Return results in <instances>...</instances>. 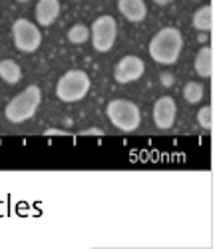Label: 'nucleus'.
<instances>
[{
  "instance_id": "15",
  "label": "nucleus",
  "mask_w": 213,
  "mask_h": 249,
  "mask_svg": "<svg viewBox=\"0 0 213 249\" xmlns=\"http://www.w3.org/2000/svg\"><path fill=\"white\" fill-rule=\"evenodd\" d=\"M183 98L189 104L201 102V98H203V86L197 84V82H187V84L183 86Z\"/></svg>"
},
{
  "instance_id": "2",
  "label": "nucleus",
  "mask_w": 213,
  "mask_h": 249,
  "mask_svg": "<svg viewBox=\"0 0 213 249\" xmlns=\"http://www.w3.org/2000/svg\"><path fill=\"white\" fill-rule=\"evenodd\" d=\"M42 102V90L32 84L28 86L26 90H22L20 94H16L4 108V116L8 122L12 124H22V122H28L30 118H34L38 106Z\"/></svg>"
},
{
  "instance_id": "21",
  "label": "nucleus",
  "mask_w": 213,
  "mask_h": 249,
  "mask_svg": "<svg viewBox=\"0 0 213 249\" xmlns=\"http://www.w3.org/2000/svg\"><path fill=\"white\" fill-rule=\"evenodd\" d=\"M18 2H30V0H18Z\"/></svg>"
},
{
  "instance_id": "18",
  "label": "nucleus",
  "mask_w": 213,
  "mask_h": 249,
  "mask_svg": "<svg viewBox=\"0 0 213 249\" xmlns=\"http://www.w3.org/2000/svg\"><path fill=\"white\" fill-rule=\"evenodd\" d=\"M160 82H161L163 86H172L174 84V76L172 74H161L160 76Z\"/></svg>"
},
{
  "instance_id": "17",
  "label": "nucleus",
  "mask_w": 213,
  "mask_h": 249,
  "mask_svg": "<svg viewBox=\"0 0 213 249\" xmlns=\"http://www.w3.org/2000/svg\"><path fill=\"white\" fill-rule=\"evenodd\" d=\"M80 136H104L102 128H88V130H82Z\"/></svg>"
},
{
  "instance_id": "1",
  "label": "nucleus",
  "mask_w": 213,
  "mask_h": 249,
  "mask_svg": "<svg viewBox=\"0 0 213 249\" xmlns=\"http://www.w3.org/2000/svg\"><path fill=\"white\" fill-rule=\"evenodd\" d=\"M183 48V36L178 28L165 26L154 34L150 40V56L154 62L163 66H172L178 62Z\"/></svg>"
},
{
  "instance_id": "11",
  "label": "nucleus",
  "mask_w": 213,
  "mask_h": 249,
  "mask_svg": "<svg viewBox=\"0 0 213 249\" xmlns=\"http://www.w3.org/2000/svg\"><path fill=\"white\" fill-rule=\"evenodd\" d=\"M195 72L201 76V78H209L211 72H213V54H211V48L209 46H203L197 56H195Z\"/></svg>"
},
{
  "instance_id": "7",
  "label": "nucleus",
  "mask_w": 213,
  "mask_h": 249,
  "mask_svg": "<svg viewBox=\"0 0 213 249\" xmlns=\"http://www.w3.org/2000/svg\"><path fill=\"white\" fill-rule=\"evenodd\" d=\"M143 70L145 64L140 56H124L114 68V78L118 84H130L143 76Z\"/></svg>"
},
{
  "instance_id": "10",
  "label": "nucleus",
  "mask_w": 213,
  "mask_h": 249,
  "mask_svg": "<svg viewBox=\"0 0 213 249\" xmlns=\"http://www.w3.org/2000/svg\"><path fill=\"white\" fill-rule=\"evenodd\" d=\"M118 10L130 22H143L147 16V6L143 0H118Z\"/></svg>"
},
{
  "instance_id": "12",
  "label": "nucleus",
  "mask_w": 213,
  "mask_h": 249,
  "mask_svg": "<svg viewBox=\"0 0 213 249\" xmlns=\"http://www.w3.org/2000/svg\"><path fill=\"white\" fill-rule=\"evenodd\" d=\"M0 78L6 84H18L20 78H22V70L14 60H0Z\"/></svg>"
},
{
  "instance_id": "13",
  "label": "nucleus",
  "mask_w": 213,
  "mask_h": 249,
  "mask_svg": "<svg viewBox=\"0 0 213 249\" xmlns=\"http://www.w3.org/2000/svg\"><path fill=\"white\" fill-rule=\"evenodd\" d=\"M191 24H194L195 30H201V32H209L213 28V16H211V6H201L194 18H191Z\"/></svg>"
},
{
  "instance_id": "5",
  "label": "nucleus",
  "mask_w": 213,
  "mask_h": 249,
  "mask_svg": "<svg viewBox=\"0 0 213 249\" xmlns=\"http://www.w3.org/2000/svg\"><path fill=\"white\" fill-rule=\"evenodd\" d=\"M116 36H118V24L114 16L104 14V16H98L92 22L90 38L98 52H110L116 44Z\"/></svg>"
},
{
  "instance_id": "14",
  "label": "nucleus",
  "mask_w": 213,
  "mask_h": 249,
  "mask_svg": "<svg viewBox=\"0 0 213 249\" xmlns=\"http://www.w3.org/2000/svg\"><path fill=\"white\" fill-rule=\"evenodd\" d=\"M68 40L72 44H84L86 40H90V28L86 24H74L68 30Z\"/></svg>"
},
{
  "instance_id": "8",
  "label": "nucleus",
  "mask_w": 213,
  "mask_h": 249,
  "mask_svg": "<svg viewBox=\"0 0 213 249\" xmlns=\"http://www.w3.org/2000/svg\"><path fill=\"white\" fill-rule=\"evenodd\" d=\"M178 116V106L172 96H161L154 104V124L160 130H169L174 128Z\"/></svg>"
},
{
  "instance_id": "20",
  "label": "nucleus",
  "mask_w": 213,
  "mask_h": 249,
  "mask_svg": "<svg viewBox=\"0 0 213 249\" xmlns=\"http://www.w3.org/2000/svg\"><path fill=\"white\" fill-rule=\"evenodd\" d=\"M154 2H156L158 6H165V4H169V2H172V0H154Z\"/></svg>"
},
{
  "instance_id": "6",
  "label": "nucleus",
  "mask_w": 213,
  "mask_h": 249,
  "mask_svg": "<svg viewBox=\"0 0 213 249\" xmlns=\"http://www.w3.org/2000/svg\"><path fill=\"white\" fill-rule=\"evenodd\" d=\"M12 40L14 46L24 52V54H32L40 48L42 44V32L38 30V26L26 18H18L12 24Z\"/></svg>"
},
{
  "instance_id": "3",
  "label": "nucleus",
  "mask_w": 213,
  "mask_h": 249,
  "mask_svg": "<svg viewBox=\"0 0 213 249\" xmlns=\"http://www.w3.org/2000/svg\"><path fill=\"white\" fill-rule=\"evenodd\" d=\"M92 88V80L84 70H68L66 74H62V78L56 84V96L58 100L72 104V102H80L88 96Z\"/></svg>"
},
{
  "instance_id": "19",
  "label": "nucleus",
  "mask_w": 213,
  "mask_h": 249,
  "mask_svg": "<svg viewBox=\"0 0 213 249\" xmlns=\"http://www.w3.org/2000/svg\"><path fill=\"white\" fill-rule=\"evenodd\" d=\"M46 136H70L68 132H64V130H58V128H48L46 132H44Z\"/></svg>"
},
{
  "instance_id": "4",
  "label": "nucleus",
  "mask_w": 213,
  "mask_h": 249,
  "mask_svg": "<svg viewBox=\"0 0 213 249\" xmlns=\"http://www.w3.org/2000/svg\"><path fill=\"white\" fill-rule=\"evenodd\" d=\"M106 116L110 118V122L122 132H134L140 128L142 124V112L134 102L116 98L106 106Z\"/></svg>"
},
{
  "instance_id": "9",
  "label": "nucleus",
  "mask_w": 213,
  "mask_h": 249,
  "mask_svg": "<svg viewBox=\"0 0 213 249\" xmlns=\"http://www.w3.org/2000/svg\"><path fill=\"white\" fill-rule=\"evenodd\" d=\"M34 16L38 26H50L60 16V0H38L34 8Z\"/></svg>"
},
{
  "instance_id": "16",
  "label": "nucleus",
  "mask_w": 213,
  "mask_h": 249,
  "mask_svg": "<svg viewBox=\"0 0 213 249\" xmlns=\"http://www.w3.org/2000/svg\"><path fill=\"white\" fill-rule=\"evenodd\" d=\"M197 124H199L203 130H211L213 120H211V108H209V106H203V108L197 112Z\"/></svg>"
}]
</instances>
